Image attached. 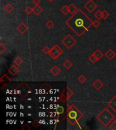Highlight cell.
I'll return each mask as SVG.
<instances>
[{
  "instance_id": "obj_4",
  "label": "cell",
  "mask_w": 116,
  "mask_h": 130,
  "mask_svg": "<svg viewBox=\"0 0 116 130\" xmlns=\"http://www.w3.org/2000/svg\"><path fill=\"white\" fill-rule=\"evenodd\" d=\"M17 92H18V94H19V95H20L23 98H25L27 95L31 94V89L29 87V86L27 83H23L20 84V85L18 87Z\"/></svg>"
},
{
  "instance_id": "obj_32",
  "label": "cell",
  "mask_w": 116,
  "mask_h": 130,
  "mask_svg": "<svg viewBox=\"0 0 116 130\" xmlns=\"http://www.w3.org/2000/svg\"><path fill=\"white\" fill-rule=\"evenodd\" d=\"M50 50H51V49H50L48 46H45V47L42 49V52H43V53H44L45 54H50Z\"/></svg>"
},
{
  "instance_id": "obj_11",
  "label": "cell",
  "mask_w": 116,
  "mask_h": 130,
  "mask_svg": "<svg viewBox=\"0 0 116 130\" xmlns=\"http://www.w3.org/2000/svg\"><path fill=\"white\" fill-rule=\"evenodd\" d=\"M19 69L18 67H16V64L14 65V64H13L12 65L11 67H10V69H8V72H9L12 76H16V75H18L19 73Z\"/></svg>"
},
{
  "instance_id": "obj_25",
  "label": "cell",
  "mask_w": 116,
  "mask_h": 130,
  "mask_svg": "<svg viewBox=\"0 0 116 130\" xmlns=\"http://www.w3.org/2000/svg\"><path fill=\"white\" fill-rule=\"evenodd\" d=\"M88 59H89V60H90V61L92 64L96 63V62H97V61L98 60V59L97 58V57L94 56V54H92V55H90V56H89V58H88Z\"/></svg>"
},
{
  "instance_id": "obj_21",
  "label": "cell",
  "mask_w": 116,
  "mask_h": 130,
  "mask_svg": "<svg viewBox=\"0 0 116 130\" xmlns=\"http://www.w3.org/2000/svg\"><path fill=\"white\" fill-rule=\"evenodd\" d=\"M23 62V60H22L21 58L20 57H16L14 60V64H16V66H20V65H21L22 63Z\"/></svg>"
},
{
  "instance_id": "obj_33",
  "label": "cell",
  "mask_w": 116,
  "mask_h": 130,
  "mask_svg": "<svg viewBox=\"0 0 116 130\" xmlns=\"http://www.w3.org/2000/svg\"><path fill=\"white\" fill-rule=\"evenodd\" d=\"M40 2H41L40 0H33V1H32V3H33L35 6H38V5H39Z\"/></svg>"
},
{
  "instance_id": "obj_26",
  "label": "cell",
  "mask_w": 116,
  "mask_h": 130,
  "mask_svg": "<svg viewBox=\"0 0 116 130\" xmlns=\"http://www.w3.org/2000/svg\"><path fill=\"white\" fill-rule=\"evenodd\" d=\"M109 14L108 13L107 10H104L103 11H102V18H103V19L106 20L109 18Z\"/></svg>"
},
{
  "instance_id": "obj_27",
  "label": "cell",
  "mask_w": 116,
  "mask_h": 130,
  "mask_svg": "<svg viewBox=\"0 0 116 130\" xmlns=\"http://www.w3.org/2000/svg\"><path fill=\"white\" fill-rule=\"evenodd\" d=\"M25 12L27 15H30L32 12H33V8H32L31 6H27L25 8Z\"/></svg>"
},
{
  "instance_id": "obj_16",
  "label": "cell",
  "mask_w": 116,
  "mask_h": 130,
  "mask_svg": "<svg viewBox=\"0 0 116 130\" xmlns=\"http://www.w3.org/2000/svg\"><path fill=\"white\" fill-rule=\"evenodd\" d=\"M60 69L58 67H57V66H54L51 69H50V72H51V73L52 74V75H54V76H57V75H58L60 74Z\"/></svg>"
},
{
  "instance_id": "obj_30",
  "label": "cell",
  "mask_w": 116,
  "mask_h": 130,
  "mask_svg": "<svg viewBox=\"0 0 116 130\" xmlns=\"http://www.w3.org/2000/svg\"><path fill=\"white\" fill-rule=\"evenodd\" d=\"M109 129L111 130H116V121H114L109 124Z\"/></svg>"
},
{
  "instance_id": "obj_17",
  "label": "cell",
  "mask_w": 116,
  "mask_h": 130,
  "mask_svg": "<svg viewBox=\"0 0 116 130\" xmlns=\"http://www.w3.org/2000/svg\"><path fill=\"white\" fill-rule=\"evenodd\" d=\"M3 10H5L7 13H10L14 10V8L11 3H8L5 6L3 7Z\"/></svg>"
},
{
  "instance_id": "obj_3",
  "label": "cell",
  "mask_w": 116,
  "mask_h": 130,
  "mask_svg": "<svg viewBox=\"0 0 116 130\" xmlns=\"http://www.w3.org/2000/svg\"><path fill=\"white\" fill-rule=\"evenodd\" d=\"M96 118L105 127L108 126L115 119V117L113 114L106 108H104L100 113H98Z\"/></svg>"
},
{
  "instance_id": "obj_22",
  "label": "cell",
  "mask_w": 116,
  "mask_h": 130,
  "mask_svg": "<svg viewBox=\"0 0 116 130\" xmlns=\"http://www.w3.org/2000/svg\"><path fill=\"white\" fill-rule=\"evenodd\" d=\"M61 12L63 13V14H65V15H67V14H68L69 13V6H64L61 8Z\"/></svg>"
},
{
  "instance_id": "obj_1",
  "label": "cell",
  "mask_w": 116,
  "mask_h": 130,
  "mask_svg": "<svg viewBox=\"0 0 116 130\" xmlns=\"http://www.w3.org/2000/svg\"><path fill=\"white\" fill-rule=\"evenodd\" d=\"M92 21L81 9L77 12L66 21V25L76 35L81 37L86 32H88L90 26H92Z\"/></svg>"
},
{
  "instance_id": "obj_35",
  "label": "cell",
  "mask_w": 116,
  "mask_h": 130,
  "mask_svg": "<svg viewBox=\"0 0 116 130\" xmlns=\"http://www.w3.org/2000/svg\"><path fill=\"white\" fill-rule=\"evenodd\" d=\"M27 130H30V129H31V128H30V127H27ZM22 130H25V127H22Z\"/></svg>"
},
{
  "instance_id": "obj_12",
  "label": "cell",
  "mask_w": 116,
  "mask_h": 130,
  "mask_svg": "<svg viewBox=\"0 0 116 130\" xmlns=\"http://www.w3.org/2000/svg\"><path fill=\"white\" fill-rule=\"evenodd\" d=\"M107 105L113 110V111L116 113V95L111 98V100L107 103Z\"/></svg>"
},
{
  "instance_id": "obj_28",
  "label": "cell",
  "mask_w": 116,
  "mask_h": 130,
  "mask_svg": "<svg viewBox=\"0 0 116 130\" xmlns=\"http://www.w3.org/2000/svg\"><path fill=\"white\" fill-rule=\"evenodd\" d=\"M6 49H7L6 46L4 45L3 43H0V54H3V52L6 50Z\"/></svg>"
},
{
  "instance_id": "obj_36",
  "label": "cell",
  "mask_w": 116,
  "mask_h": 130,
  "mask_svg": "<svg viewBox=\"0 0 116 130\" xmlns=\"http://www.w3.org/2000/svg\"><path fill=\"white\" fill-rule=\"evenodd\" d=\"M48 1H49V2H50V3H52V1H53L54 0H48Z\"/></svg>"
},
{
  "instance_id": "obj_5",
  "label": "cell",
  "mask_w": 116,
  "mask_h": 130,
  "mask_svg": "<svg viewBox=\"0 0 116 130\" xmlns=\"http://www.w3.org/2000/svg\"><path fill=\"white\" fill-rule=\"evenodd\" d=\"M61 43H63V45H64L65 48H67L68 50H70L74 45L76 44L77 41L75 40V39L73 38V37L72 35H67L66 37L61 41Z\"/></svg>"
},
{
  "instance_id": "obj_10",
  "label": "cell",
  "mask_w": 116,
  "mask_h": 130,
  "mask_svg": "<svg viewBox=\"0 0 116 130\" xmlns=\"http://www.w3.org/2000/svg\"><path fill=\"white\" fill-rule=\"evenodd\" d=\"M17 30L20 34H24L28 31V26L25 25L24 22H21L18 26H17Z\"/></svg>"
},
{
  "instance_id": "obj_31",
  "label": "cell",
  "mask_w": 116,
  "mask_h": 130,
  "mask_svg": "<svg viewBox=\"0 0 116 130\" xmlns=\"http://www.w3.org/2000/svg\"><path fill=\"white\" fill-rule=\"evenodd\" d=\"M92 26H94V28H96V29H98L99 26H100V22L98 20H94L93 23H92Z\"/></svg>"
},
{
  "instance_id": "obj_2",
  "label": "cell",
  "mask_w": 116,
  "mask_h": 130,
  "mask_svg": "<svg viewBox=\"0 0 116 130\" xmlns=\"http://www.w3.org/2000/svg\"><path fill=\"white\" fill-rule=\"evenodd\" d=\"M83 116V113L74 105L70 106L67 111V119L73 126L76 125Z\"/></svg>"
},
{
  "instance_id": "obj_15",
  "label": "cell",
  "mask_w": 116,
  "mask_h": 130,
  "mask_svg": "<svg viewBox=\"0 0 116 130\" xmlns=\"http://www.w3.org/2000/svg\"><path fill=\"white\" fill-rule=\"evenodd\" d=\"M43 8H41L40 6H35V7L33 8V13L36 16H39L41 14V13L43 12Z\"/></svg>"
},
{
  "instance_id": "obj_19",
  "label": "cell",
  "mask_w": 116,
  "mask_h": 130,
  "mask_svg": "<svg viewBox=\"0 0 116 130\" xmlns=\"http://www.w3.org/2000/svg\"><path fill=\"white\" fill-rule=\"evenodd\" d=\"M69 13L72 14H73L74 13H75L77 12V10H78L76 6H75V5L73 3H71L70 5L69 6Z\"/></svg>"
},
{
  "instance_id": "obj_34",
  "label": "cell",
  "mask_w": 116,
  "mask_h": 130,
  "mask_svg": "<svg viewBox=\"0 0 116 130\" xmlns=\"http://www.w3.org/2000/svg\"><path fill=\"white\" fill-rule=\"evenodd\" d=\"M57 111H58V112H59L60 114H61V113H63V111H64V110H63V107L60 106L59 108L57 109Z\"/></svg>"
},
{
  "instance_id": "obj_13",
  "label": "cell",
  "mask_w": 116,
  "mask_h": 130,
  "mask_svg": "<svg viewBox=\"0 0 116 130\" xmlns=\"http://www.w3.org/2000/svg\"><path fill=\"white\" fill-rule=\"evenodd\" d=\"M103 83L102 82L100 79H97L92 83V86H93L97 90H100V89L103 87Z\"/></svg>"
},
{
  "instance_id": "obj_9",
  "label": "cell",
  "mask_w": 116,
  "mask_h": 130,
  "mask_svg": "<svg viewBox=\"0 0 116 130\" xmlns=\"http://www.w3.org/2000/svg\"><path fill=\"white\" fill-rule=\"evenodd\" d=\"M74 92H73L71 89L69 88V87H67L66 89H65V95H64V94H62V97H64V100H63V102H66L67 100H69L73 95Z\"/></svg>"
},
{
  "instance_id": "obj_37",
  "label": "cell",
  "mask_w": 116,
  "mask_h": 130,
  "mask_svg": "<svg viewBox=\"0 0 116 130\" xmlns=\"http://www.w3.org/2000/svg\"></svg>"
},
{
  "instance_id": "obj_8",
  "label": "cell",
  "mask_w": 116,
  "mask_h": 130,
  "mask_svg": "<svg viewBox=\"0 0 116 130\" xmlns=\"http://www.w3.org/2000/svg\"><path fill=\"white\" fill-rule=\"evenodd\" d=\"M12 81L11 79L6 74H4L0 78V83L1 84L2 87H4L5 86H7L9 83H10Z\"/></svg>"
},
{
  "instance_id": "obj_7",
  "label": "cell",
  "mask_w": 116,
  "mask_h": 130,
  "mask_svg": "<svg viewBox=\"0 0 116 130\" xmlns=\"http://www.w3.org/2000/svg\"><path fill=\"white\" fill-rule=\"evenodd\" d=\"M85 8H86V10L88 11V12H94V10L97 8L98 7V6L96 4V3H94V1H92V0H89L87 3L85 4Z\"/></svg>"
},
{
  "instance_id": "obj_18",
  "label": "cell",
  "mask_w": 116,
  "mask_h": 130,
  "mask_svg": "<svg viewBox=\"0 0 116 130\" xmlns=\"http://www.w3.org/2000/svg\"><path fill=\"white\" fill-rule=\"evenodd\" d=\"M63 66L65 69H71V68L72 67L73 64L69 60H67L63 62Z\"/></svg>"
},
{
  "instance_id": "obj_24",
  "label": "cell",
  "mask_w": 116,
  "mask_h": 130,
  "mask_svg": "<svg viewBox=\"0 0 116 130\" xmlns=\"http://www.w3.org/2000/svg\"><path fill=\"white\" fill-rule=\"evenodd\" d=\"M86 80H87V78H86V77L84 75H80V76L79 77L78 81L80 83H82V84H84V83L86 81Z\"/></svg>"
},
{
  "instance_id": "obj_14",
  "label": "cell",
  "mask_w": 116,
  "mask_h": 130,
  "mask_svg": "<svg viewBox=\"0 0 116 130\" xmlns=\"http://www.w3.org/2000/svg\"><path fill=\"white\" fill-rule=\"evenodd\" d=\"M105 56L107 57V59H109V60H112L113 58L116 56V54H115V52H113L111 49H109V50L106 52V53L105 54Z\"/></svg>"
},
{
  "instance_id": "obj_20",
  "label": "cell",
  "mask_w": 116,
  "mask_h": 130,
  "mask_svg": "<svg viewBox=\"0 0 116 130\" xmlns=\"http://www.w3.org/2000/svg\"><path fill=\"white\" fill-rule=\"evenodd\" d=\"M93 54H94V56L97 57V58L98 59V60H100V58L103 56V53H102V52H100L99 50H98V49L95 50V52H94Z\"/></svg>"
},
{
  "instance_id": "obj_6",
  "label": "cell",
  "mask_w": 116,
  "mask_h": 130,
  "mask_svg": "<svg viewBox=\"0 0 116 130\" xmlns=\"http://www.w3.org/2000/svg\"><path fill=\"white\" fill-rule=\"evenodd\" d=\"M63 54V50L60 48L58 45H55L52 47V48L50 50V55L53 59H57L58 58L60 57L62 54Z\"/></svg>"
},
{
  "instance_id": "obj_29",
  "label": "cell",
  "mask_w": 116,
  "mask_h": 130,
  "mask_svg": "<svg viewBox=\"0 0 116 130\" xmlns=\"http://www.w3.org/2000/svg\"><path fill=\"white\" fill-rule=\"evenodd\" d=\"M46 26H47L48 29H52L54 26V23L52 20H48V21L46 22Z\"/></svg>"
},
{
  "instance_id": "obj_23",
  "label": "cell",
  "mask_w": 116,
  "mask_h": 130,
  "mask_svg": "<svg viewBox=\"0 0 116 130\" xmlns=\"http://www.w3.org/2000/svg\"><path fill=\"white\" fill-rule=\"evenodd\" d=\"M94 17L96 18V19L98 20H99L101 18H102V11H100V10H98L97 12H96L94 13Z\"/></svg>"
}]
</instances>
